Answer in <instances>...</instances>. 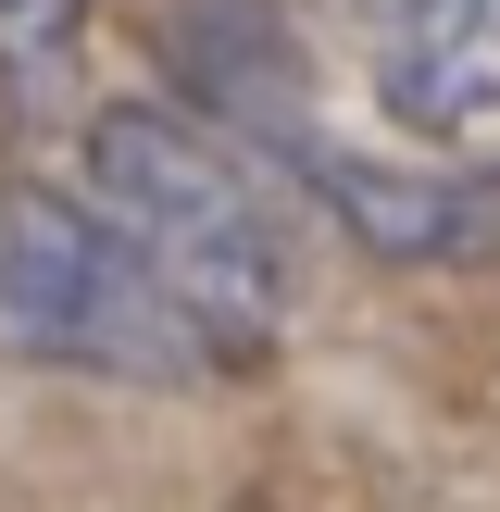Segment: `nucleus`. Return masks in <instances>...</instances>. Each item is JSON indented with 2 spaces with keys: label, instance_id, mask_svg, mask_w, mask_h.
Instances as JSON below:
<instances>
[{
  "label": "nucleus",
  "instance_id": "nucleus-2",
  "mask_svg": "<svg viewBox=\"0 0 500 512\" xmlns=\"http://www.w3.org/2000/svg\"><path fill=\"white\" fill-rule=\"evenodd\" d=\"M0 350L100 388H213V350L75 188H0Z\"/></svg>",
  "mask_w": 500,
  "mask_h": 512
},
{
  "label": "nucleus",
  "instance_id": "nucleus-1",
  "mask_svg": "<svg viewBox=\"0 0 500 512\" xmlns=\"http://www.w3.org/2000/svg\"><path fill=\"white\" fill-rule=\"evenodd\" d=\"M75 200L138 250V275L200 325L225 375L263 363L300 313V225L238 138L188 100H100L75 138Z\"/></svg>",
  "mask_w": 500,
  "mask_h": 512
},
{
  "label": "nucleus",
  "instance_id": "nucleus-3",
  "mask_svg": "<svg viewBox=\"0 0 500 512\" xmlns=\"http://www.w3.org/2000/svg\"><path fill=\"white\" fill-rule=\"evenodd\" d=\"M350 50L388 138L500 175V0H350Z\"/></svg>",
  "mask_w": 500,
  "mask_h": 512
},
{
  "label": "nucleus",
  "instance_id": "nucleus-4",
  "mask_svg": "<svg viewBox=\"0 0 500 512\" xmlns=\"http://www.w3.org/2000/svg\"><path fill=\"white\" fill-rule=\"evenodd\" d=\"M88 0H0V100H50L75 75Z\"/></svg>",
  "mask_w": 500,
  "mask_h": 512
}]
</instances>
